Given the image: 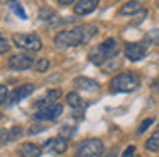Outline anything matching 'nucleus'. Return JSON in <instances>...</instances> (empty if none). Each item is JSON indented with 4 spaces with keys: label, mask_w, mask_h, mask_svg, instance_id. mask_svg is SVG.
<instances>
[{
    "label": "nucleus",
    "mask_w": 159,
    "mask_h": 157,
    "mask_svg": "<svg viewBox=\"0 0 159 157\" xmlns=\"http://www.w3.org/2000/svg\"><path fill=\"white\" fill-rule=\"evenodd\" d=\"M98 33V27L93 24H82V26H75L72 29L60 31L55 38V44L58 48H74L80 46V44L87 43L94 34Z\"/></svg>",
    "instance_id": "obj_1"
},
{
    "label": "nucleus",
    "mask_w": 159,
    "mask_h": 157,
    "mask_svg": "<svg viewBox=\"0 0 159 157\" xmlns=\"http://www.w3.org/2000/svg\"><path fill=\"white\" fill-rule=\"evenodd\" d=\"M116 56H118V43L113 38L103 41L101 44L94 46L89 51V61L94 65H103V63H106V61L113 60Z\"/></svg>",
    "instance_id": "obj_2"
},
{
    "label": "nucleus",
    "mask_w": 159,
    "mask_h": 157,
    "mask_svg": "<svg viewBox=\"0 0 159 157\" xmlns=\"http://www.w3.org/2000/svg\"><path fill=\"white\" fill-rule=\"evenodd\" d=\"M140 78L135 72H121L115 75L110 82V87L113 92H132L139 87Z\"/></svg>",
    "instance_id": "obj_3"
},
{
    "label": "nucleus",
    "mask_w": 159,
    "mask_h": 157,
    "mask_svg": "<svg viewBox=\"0 0 159 157\" xmlns=\"http://www.w3.org/2000/svg\"><path fill=\"white\" fill-rule=\"evenodd\" d=\"M12 41L17 48L28 51H39L43 46L39 36H36L33 33H14L12 34Z\"/></svg>",
    "instance_id": "obj_4"
},
{
    "label": "nucleus",
    "mask_w": 159,
    "mask_h": 157,
    "mask_svg": "<svg viewBox=\"0 0 159 157\" xmlns=\"http://www.w3.org/2000/svg\"><path fill=\"white\" fill-rule=\"evenodd\" d=\"M75 157H103V142L98 138H87L77 147Z\"/></svg>",
    "instance_id": "obj_5"
},
{
    "label": "nucleus",
    "mask_w": 159,
    "mask_h": 157,
    "mask_svg": "<svg viewBox=\"0 0 159 157\" xmlns=\"http://www.w3.org/2000/svg\"><path fill=\"white\" fill-rule=\"evenodd\" d=\"M147 41H137V43H127L125 44V56L132 61H139L147 53Z\"/></svg>",
    "instance_id": "obj_6"
},
{
    "label": "nucleus",
    "mask_w": 159,
    "mask_h": 157,
    "mask_svg": "<svg viewBox=\"0 0 159 157\" xmlns=\"http://www.w3.org/2000/svg\"><path fill=\"white\" fill-rule=\"evenodd\" d=\"M63 113V106L62 104H48L45 108H39L36 111L34 118L36 119H41V121H55V119L60 118V114Z\"/></svg>",
    "instance_id": "obj_7"
},
{
    "label": "nucleus",
    "mask_w": 159,
    "mask_h": 157,
    "mask_svg": "<svg viewBox=\"0 0 159 157\" xmlns=\"http://www.w3.org/2000/svg\"><path fill=\"white\" fill-rule=\"evenodd\" d=\"M9 68L12 70H28V68L34 67V60H33L31 55H14V56L9 58Z\"/></svg>",
    "instance_id": "obj_8"
},
{
    "label": "nucleus",
    "mask_w": 159,
    "mask_h": 157,
    "mask_svg": "<svg viewBox=\"0 0 159 157\" xmlns=\"http://www.w3.org/2000/svg\"><path fill=\"white\" fill-rule=\"evenodd\" d=\"M33 91H34V85L33 84H24V85H21V87H16L14 91L9 94V104H16V102L22 101V99L28 97L29 94H33Z\"/></svg>",
    "instance_id": "obj_9"
},
{
    "label": "nucleus",
    "mask_w": 159,
    "mask_h": 157,
    "mask_svg": "<svg viewBox=\"0 0 159 157\" xmlns=\"http://www.w3.org/2000/svg\"><path fill=\"white\" fill-rule=\"evenodd\" d=\"M22 137V128L21 126H12V128H2L0 130V143H11L16 142L17 138Z\"/></svg>",
    "instance_id": "obj_10"
},
{
    "label": "nucleus",
    "mask_w": 159,
    "mask_h": 157,
    "mask_svg": "<svg viewBox=\"0 0 159 157\" xmlns=\"http://www.w3.org/2000/svg\"><path fill=\"white\" fill-rule=\"evenodd\" d=\"M67 140L62 137H55V138H50L45 142V150H50L53 154H63L67 150Z\"/></svg>",
    "instance_id": "obj_11"
},
{
    "label": "nucleus",
    "mask_w": 159,
    "mask_h": 157,
    "mask_svg": "<svg viewBox=\"0 0 159 157\" xmlns=\"http://www.w3.org/2000/svg\"><path fill=\"white\" fill-rule=\"evenodd\" d=\"M74 85H75L79 91H86V92H98L99 91V84L96 80H91L87 77H77L74 80Z\"/></svg>",
    "instance_id": "obj_12"
},
{
    "label": "nucleus",
    "mask_w": 159,
    "mask_h": 157,
    "mask_svg": "<svg viewBox=\"0 0 159 157\" xmlns=\"http://www.w3.org/2000/svg\"><path fill=\"white\" fill-rule=\"evenodd\" d=\"M96 7L98 0H80V2H75L74 10H75L77 16H86V14H91L93 10H96Z\"/></svg>",
    "instance_id": "obj_13"
},
{
    "label": "nucleus",
    "mask_w": 159,
    "mask_h": 157,
    "mask_svg": "<svg viewBox=\"0 0 159 157\" xmlns=\"http://www.w3.org/2000/svg\"><path fill=\"white\" fill-rule=\"evenodd\" d=\"M19 155L21 157H39L41 155V147L34 143H22L19 147Z\"/></svg>",
    "instance_id": "obj_14"
},
{
    "label": "nucleus",
    "mask_w": 159,
    "mask_h": 157,
    "mask_svg": "<svg viewBox=\"0 0 159 157\" xmlns=\"http://www.w3.org/2000/svg\"><path fill=\"white\" fill-rule=\"evenodd\" d=\"M145 149L151 152H159V130H156L147 140H145Z\"/></svg>",
    "instance_id": "obj_15"
},
{
    "label": "nucleus",
    "mask_w": 159,
    "mask_h": 157,
    "mask_svg": "<svg viewBox=\"0 0 159 157\" xmlns=\"http://www.w3.org/2000/svg\"><path fill=\"white\" fill-rule=\"evenodd\" d=\"M67 102H69L72 108H77V109H82L84 106H86L84 99L80 97L77 92H69V94H67Z\"/></svg>",
    "instance_id": "obj_16"
},
{
    "label": "nucleus",
    "mask_w": 159,
    "mask_h": 157,
    "mask_svg": "<svg viewBox=\"0 0 159 157\" xmlns=\"http://www.w3.org/2000/svg\"><path fill=\"white\" fill-rule=\"evenodd\" d=\"M140 10V2H127L120 9V16H128V14H135Z\"/></svg>",
    "instance_id": "obj_17"
},
{
    "label": "nucleus",
    "mask_w": 159,
    "mask_h": 157,
    "mask_svg": "<svg viewBox=\"0 0 159 157\" xmlns=\"http://www.w3.org/2000/svg\"><path fill=\"white\" fill-rule=\"evenodd\" d=\"M34 68L38 72H45V70H48V68H50V61L46 60V58H39V60H36Z\"/></svg>",
    "instance_id": "obj_18"
},
{
    "label": "nucleus",
    "mask_w": 159,
    "mask_h": 157,
    "mask_svg": "<svg viewBox=\"0 0 159 157\" xmlns=\"http://www.w3.org/2000/svg\"><path fill=\"white\" fill-rule=\"evenodd\" d=\"M11 7H12V10H14L16 14H17L21 19H28V16H26V12H24V9H22V5L19 2H11Z\"/></svg>",
    "instance_id": "obj_19"
},
{
    "label": "nucleus",
    "mask_w": 159,
    "mask_h": 157,
    "mask_svg": "<svg viewBox=\"0 0 159 157\" xmlns=\"http://www.w3.org/2000/svg\"><path fill=\"white\" fill-rule=\"evenodd\" d=\"M147 43H152V44H159V29H152L149 31L147 34Z\"/></svg>",
    "instance_id": "obj_20"
},
{
    "label": "nucleus",
    "mask_w": 159,
    "mask_h": 157,
    "mask_svg": "<svg viewBox=\"0 0 159 157\" xmlns=\"http://www.w3.org/2000/svg\"><path fill=\"white\" fill-rule=\"evenodd\" d=\"M9 50H11V46H9V41H7V38H5L4 34L0 33V55L7 53Z\"/></svg>",
    "instance_id": "obj_21"
},
{
    "label": "nucleus",
    "mask_w": 159,
    "mask_h": 157,
    "mask_svg": "<svg viewBox=\"0 0 159 157\" xmlns=\"http://www.w3.org/2000/svg\"><path fill=\"white\" fill-rule=\"evenodd\" d=\"M110 61H111V65H104V70L106 72H113V70H116V68L121 65L120 58H113V60H110Z\"/></svg>",
    "instance_id": "obj_22"
},
{
    "label": "nucleus",
    "mask_w": 159,
    "mask_h": 157,
    "mask_svg": "<svg viewBox=\"0 0 159 157\" xmlns=\"http://www.w3.org/2000/svg\"><path fill=\"white\" fill-rule=\"evenodd\" d=\"M152 123H154V118H147V119H144V121L140 123V126H139V130H137V132H139V133H144L145 130H147L149 126L152 125Z\"/></svg>",
    "instance_id": "obj_23"
},
{
    "label": "nucleus",
    "mask_w": 159,
    "mask_h": 157,
    "mask_svg": "<svg viewBox=\"0 0 159 157\" xmlns=\"http://www.w3.org/2000/svg\"><path fill=\"white\" fill-rule=\"evenodd\" d=\"M9 99V92H7V87L5 85H0V104H4L5 101Z\"/></svg>",
    "instance_id": "obj_24"
},
{
    "label": "nucleus",
    "mask_w": 159,
    "mask_h": 157,
    "mask_svg": "<svg viewBox=\"0 0 159 157\" xmlns=\"http://www.w3.org/2000/svg\"><path fill=\"white\" fill-rule=\"evenodd\" d=\"M134 154H135V147L134 145H128L127 149L123 150V154H121L120 157H134Z\"/></svg>",
    "instance_id": "obj_25"
},
{
    "label": "nucleus",
    "mask_w": 159,
    "mask_h": 157,
    "mask_svg": "<svg viewBox=\"0 0 159 157\" xmlns=\"http://www.w3.org/2000/svg\"><path fill=\"white\" fill-rule=\"evenodd\" d=\"M43 130H45V126H43V125H34V126H31V128H29V135L39 133V132H43Z\"/></svg>",
    "instance_id": "obj_26"
},
{
    "label": "nucleus",
    "mask_w": 159,
    "mask_h": 157,
    "mask_svg": "<svg viewBox=\"0 0 159 157\" xmlns=\"http://www.w3.org/2000/svg\"><path fill=\"white\" fill-rule=\"evenodd\" d=\"M115 152H116V149H111L110 152H106L103 157H115Z\"/></svg>",
    "instance_id": "obj_27"
},
{
    "label": "nucleus",
    "mask_w": 159,
    "mask_h": 157,
    "mask_svg": "<svg viewBox=\"0 0 159 157\" xmlns=\"http://www.w3.org/2000/svg\"><path fill=\"white\" fill-rule=\"evenodd\" d=\"M157 91H159V80H157Z\"/></svg>",
    "instance_id": "obj_28"
}]
</instances>
